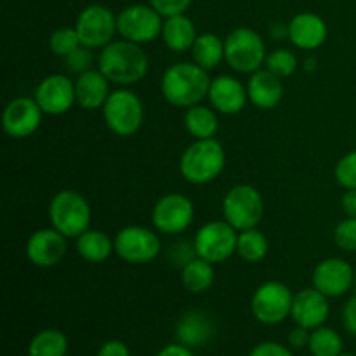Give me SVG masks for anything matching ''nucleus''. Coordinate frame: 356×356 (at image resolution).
I'll list each match as a JSON object with an SVG mask.
<instances>
[{"label":"nucleus","instance_id":"obj_4","mask_svg":"<svg viewBox=\"0 0 356 356\" xmlns=\"http://www.w3.org/2000/svg\"><path fill=\"white\" fill-rule=\"evenodd\" d=\"M90 205L82 193L75 190H59L49 202V221L66 238H79L90 228Z\"/></svg>","mask_w":356,"mask_h":356},{"label":"nucleus","instance_id":"obj_8","mask_svg":"<svg viewBox=\"0 0 356 356\" xmlns=\"http://www.w3.org/2000/svg\"><path fill=\"white\" fill-rule=\"evenodd\" d=\"M236 240H238V232L225 219L209 221L200 226L195 235L193 252L197 257L216 266L235 256Z\"/></svg>","mask_w":356,"mask_h":356},{"label":"nucleus","instance_id":"obj_2","mask_svg":"<svg viewBox=\"0 0 356 356\" xmlns=\"http://www.w3.org/2000/svg\"><path fill=\"white\" fill-rule=\"evenodd\" d=\"M97 68L111 83L129 87L141 82L148 75L149 59L141 45L120 38L101 49L97 56Z\"/></svg>","mask_w":356,"mask_h":356},{"label":"nucleus","instance_id":"obj_25","mask_svg":"<svg viewBox=\"0 0 356 356\" xmlns=\"http://www.w3.org/2000/svg\"><path fill=\"white\" fill-rule=\"evenodd\" d=\"M76 254L82 257L86 263L101 264L115 254V240L103 229H87L79 238H75Z\"/></svg>","mask_w":356,"mask_h":356},{"label":"nucleus","instance_id":"obj_7","mask_svg":"<svg viewBox=\"0 0 356 356\" xmlns=\"http://www.w3.org/2000/svg\"><path fill=\"white\" fill-rule=\"evenodd\" d=\"M221 211L225 221L236 232L257 228L264 218V198L257 188L250 184H236L226 191Z\"/></svg>","mask_w":356,"mask_h":356},{"label":"nucleus","instance_id":"obj_22","mask_svg":"<svg viewBox=\"0 0 356 356\" xmlns=\"http://www.w3.org/2000/svg\"><path fill=\"white\" fill-rule=\"evenodd\" d=\"M284 83L280 76L268 68H261L250 75L247 82L249 101L259 110H273L284 99Z\"/></svg>","mask_w":356,"mask_h":356},{"label":"nucleus","instance_id":"obj_36","mask_svg":"<svg viewBox=\"0 0 356 356\" xmlns=\"http://www.w3.org/2000/svg\"><path fill=\"white\" fill-rule=\"evenodd\" d=\"M65 63H66V68H68L70 72L80 75V73L92 68V63H94L92 49L86 47V45H80L76 51H73L72 54L66 56Z\"/></svg>","mask_w":356,"mask_h":356},{"label":"nucleus","instance_id":"obj_29","mask_svg":"<svg viewBox=\"0 0 356 356\" xmlns=\"http://www.w3.org/2000/svg\"><path fill=\"white\" fill-rule=\"evenodd\" d=\"M270 252V242L266 235L259 228H249L238 232V240H236V254L240 259L245 263H261Z\"/></svg>","mask_w":356,"mask_h":356},{"label":"nucleus","instance_id":"obj_11","mask_svg":"<svg viewBox=\"0 0 356 356\" xmlns=\"http://www.w3.org/2000/svg\"><path fill=\"white\" fill-rule=\"evenodd\" d=\"M165 17L145 3H132L122 9L117 16L118 35L134 44H148L162 35Z\"/></svg>","mask_w":356,"mask_h":356},{"label":"nucleus","instance_id":"obj_13","mask_svg":"<svg viewBox=\"0 0 356 356\" xmlns=\"http://www.w3.org/2000/svg\"><path fill=\"white\" fill-rule=\"evenodd\" d=\"M195 219V205L186 195L167 193L155 202L152 209V222L163 235H179L186 232Z\"/></svg>","mask_w":356,"mask_h":356},{"label":"nucleus","instance_id":"obj_14","mask_svg":"<svg viewBox=\"0 0 356 356\" xmlns=\"http://www.w3.org/2000/svg\"><path fill=\"white\" fill-rule=\"evenodd\" d=\"M33 97L45 115L59 117L68 113L76 103L75 82L68 75L52 73L40 80Z\"/></svg>","mask_w":356,"mask_h":356},{"label":"nucleus","instance_id":"obj_16","mask_svg":"<svg viewBox=\"0 0 356 356\" xmlns=\"http://www.w3.org/2000/svg\"><path fill=\"white\" fill-rule=\"evenodd\" d=\"M355 270L341 257H327L320 261L312 275V284L327 298H341L353 289Z\"/></svg>","mask_w":356,"mask_h":356},{"label":"nucleus","instance_id":"obj_41","mask_svg":"<svg viewBox=\"0 0 356 356\" xmlns=\"http://www.w3.org/2000/svg\"><path fill=\"white\" fill-rule=\"evenodd\" d=\"M343 325L351 336H356V294L348 299L343 308Z\"/></svg>","mask_w":356,"mask_h":356},{"label":"nucleus","instance_id":"obj_5","mask_svg":"<svg viewBox=\"0 0 356 356\" xmlns=\"http://www.w3.org/2000/svg\"><path fill=\"white\" fill-rule=\"evenodd\" d=\"M266 58L264 38L252 28H235L225 38V61L233 72L252 75L264 68Z\"/></svg>","mask_w":356,"mask_h":356},{"label":"nucleus","instance_id":"obj_38","mask_svg":"<svg viewBox=\"0 0 356 356\" xmlns=\"http://www.w3.org/2000/svg\"><path fill=\"white\" fill-rule=\"evenodd\" d=\"M249 356H294L291 346H284L275 341H266V343H259L257 346L252 348Z\"/></svg>","mask_w":356,"mask_h":356},{"label":"nucleus","instance_id":"obj_10","mask_svg":"<svg viewBox=\"0 0 356 356\" xmlns=\"http://www.w3.org/2000/svg\"><path fill=\"white\" fill-rule=\"evenodd\" d=\"M115 254L122 261L134 266H145L160 256L162 242L153 229L131 225L118 229L115 235Z\"/></svg>","mask_w":356,"mask_h":356},{"label":"nucleus","instance_id":"obj_44","mask_svg":"<svg viewBox=\"0 0 356 356\" xmlns=\"http://www.w3.org/2000/svg\"><path fill=\"white\" fill-rule=\"evenodd\" d=\"M353 289H355V294H356V268H355V282H353Z\"/></svg>","mask_w":356,"mask_h":356},{"label":"nucleus","instance_id":"obj_24","mask_svg":"<svg viewBox=\"0 0 356 356\" xmlns=\"http://www.w3.org/2000/svg\"><path fill=\"white\" fill-rule=\"evenodd\" d=\"M197 26L186 14H174L163 19V28L160 38L167 49L172 52L191 51L197 40Z\"/></svg>","mask_w":356,"mask_h":356},{"label":"nucleus","instance_id":"obj_40","mask_svg":"<svg viewBox=\"0 0 356 356\" xmlns=\"http://www.w3.org/2000/svg\"><path fill=\"white\" fill-rule=\"evenodd\" d=\"M96 356H131V350L125 343L117 339L106 341L104 344H101V348L97 350Z\"/></svg>","mask_w":356,"mask_h":356},{"label":"nucleus","instance_id":"obj_27","mask_svg":"<svg viewBox=\"0 0 356 356\" xmlns=\"http://www.w3.org/2000/svg\"><path fill=\"white\" fill-rule=\"evenodd\" d=\"M190 52L193 63L212 72L225 61V40L216 33H202L197 37Z\"/></svg>","mask_w":356,"mask_h":356},{"label":"nucleus","instance_id":"obj_20","mask_svg":"<svg viewBox=\"0 0 356 356\" xmlns=\"http://www.w3.org/2000/svg\"><path fill=\"white\" fill-rule=\"evenodd\" d=\"M329 28L325 19L315 13L296 14L287 24V38L301 51H316L325 44Z\"/></svg>","mask_w":356,"mask_h":356},{"label":"nucleus","instance_id":"obj_30","mask_svg":"<svg viewBox=\"0 0 356 356\" xmlns=\"http://www.w3.org/2000/svg\"><path fill=\"white\" fill-rule=\"evenodd\" d=\"M68 337L58 329H44L31 337L28 344V356H66Z\"/></svg>","mask_w":356,"mask_h":356},{"label":"nucleus","instance_id":"obj_34","mask_svg":"<svg viewBox=\"0 0 356 356\" xmlns=\"http://www.w3.org/2000/svg\"><path fill=\"white\" fill-rule=\"evenodd\" d=\"M334 177L344 190H356V152L341 156L334 167Z\"/></svg>","mask_w":356,"mask_h":356},{"label":"nucleus","instance_id":"obj_6","mask_svg":"<svg viewBox=\"0 0 356 356\" xmlns=\"http://www.w3.org/2000/svg\"><path fill=\"white\" fill-rule=\"evenodd\" d=\"M101 110L106 127L120 138L134 136L145 120V106L141 97L127 87L111 90L110 97Z\"/></svg>","mask_w":356,"mask_h":356},{"label":"nucleus","instance_id":"obj_32","mask_svg":"<svg viewBox=\"0 0 356 356\" xmlns=\"http://www.w3.org/2000/svg\"><path fill=\"white\" fill-rule=\"evenodd\" d=\"M80 45H82V42H80V37L79 33H76L75 26L58 28V30L52 31L51 37H49V49H51V52L63 59H65L66 56L72 54L73 51H76Z\"/></svg>","mask_w":356,"mask_h":356},{"label":"nucleus","instance_id":"obj_45","mask_svg":"<svg viewBox=\"0 0 356 356\" xmlns=\"http://www.w3.org/2000/svg\"><path fill=\"white\" fill-rule=\"evenodd\" d=\"M339 356H356V355H353V353H343V355H339Z\"/></svg>","mask_w":356,"mask_h":356},{"label":"nucleus","instance_id":"obj_35","mask_svg":"<svg viewBox=\"0 0 356 356\" xmlns=\"http://www.w3.org/2000/svg\"><path fill=\"white\" fill-rule=\"evenodd\" d=\"M334 242L344 252H356V218H346L334 229Z\"/></svg>","mask_w":356,"mask_h":356},{"label":"nucleus","instance_id":"obj_21","mask_svg":"<svg viewBox=\"0 0 356 356\" xmlns=\"http://www.w3.org/2000/svg\"><path fill=\"white\" fill-rule=\"evenodd\" d=\"M176 334L177 343L184 344V346L191 348H202L207 343H211L216 336V325L214 320L204 312L198 309H191L186 312L176 323Z\"/></svg>","mask_w":356,"mask_h":356},{"label":"nucleus","instance_id":"obj_18","mask_svg":"<svg viewBox=\"0 0 356 356\" xmlns=\"http://www.w3.org/2000/svg\"><path fill=\"white\" fill-rule=\"evenodd\" d=\"M330 315V302L325 294L316 291L315 287L305 289L294 294L292 302V320L296 325H301L308 330H315L327 322Z\"/></svg>","mask_w":356,"mask_h":356},{"label":"nucleus","instance_id":"obj_12","mask_svg":"<svg viewBox=\"0 0 356 356\" xmlns=\"http://www.w3.org/2000/svg\"><path fill=\"white\" fill-rule=\"evenodd\" d=\"M75 30L82 45L92 49V51L103 49L110 42H113L115 35L118 33L117 16L111 13L110 7L103 6V3H92L79 14Z\"/></svg>","mask_w":356,"mask_h":356},{"label":"nucleus","instance_id":"obj_42","mask_svg":"<svg viewBox=\"0 0 356 356\" xmlns=\"http://www.w3.org/2000/svg\"><path fill=\"white\" fill-rule=\"evenodd\" d=\"M156 356H195L193 350L181 343H172V344H167L163 346L162 350L156 353Z\"/></svg>","mask_w":356,"mask_h":356},{"label":"nucleus","instance_id":"obj_23","mask_svg":"<svg viewBox=\"0 0 356 356\" xmlns=\"http://www.w3.org/2000/svg\"><path fill=\"white\" fill-rule=\"evenodd\" d=\"M111 82L99 68H90L80 73L75 80L76 104L83 110H99L110 97Z\"/></svg>","mask_w":356,"mask_h":356},{"label":"nucleus","instance_id":"obj_9","mask_svg":"<svg viewBox=\"0 0 356 356\" xmlns=\"http://www.w3.org/2000/svg\"><path fill=\"white\" fill-rule=\"evenodd\" d=\"M294 294L291 287L282 282L270 280L261 284L250 299L252 316L263 325H278L292 313Z\"/></svg>","mask_w":356,"mask_h":356},{"label":"nucleus","instance_id":"obj_19","mask_svg":"<svg viewBox=\"0 0 356 356\" xmlns=\"http://www.w3.org/2000/svg\"><path fill=\"white\" fill-rule=\"evenodd\" d=\"M207 97L211 106L222 115L240 113L249 103L247 86L233 75H219L212 79Z\"/></svg>","mask_w":356,"mask_h":356},{"label":"nucleus","instance_id":"obj_39","mask_svg":"<svg viewBox=\"0 0 356 356\" xmlns=\"http://www.w3.org/2000/svg\"><path fill=\"white\" fill-rule=\"evenodd\" d=\"M309 336H312V330L305 329V327L301 325H296L287 336L289 346H291L292 350H302V348H308Z\"/></svg>","mask_w":356,"mask_h":356},{"label":"nucleus","instance_id":"obj_43","mask_svg":"<svg viewBox=\"0 0 356 356\" xmlns=\"http://www.w3.org/2000/svg\"><path fill=\"white\" fill-rule=\"evenodd\" d=\"M341 207L348 218H356V190H346L341 198Z\"/></svg>","mask_w":356,"mask_h":356},{"label":"nucleus","instance_id":"obj_37","mask_svg":"<svg viewBox=\"0 0 356 356\" xmlns=\"http://www.w3.org/2000/svg\"><path fill=\"white\" fill-rule=\"evenodd\" d=\"M193 0H148L149 6L159 10L163 17L174 16V14H184L190 9Z\"/></svg>","mask_w":356,"mask_h":356},{"label":"nucleus","instance_id":"obj_3","mask_svg":"<svg viewBox=\"0 0 356 356\" xmlns=\"http://www.w3.org/2000/svg\"><path fill=\"white\" fill-rule=\"evenodd\" d=\"M226 167V152L216 138L195 139L179 159V172L195 186H204L221 176Z\"/></svg>","mask_w":356,"mask_h":356},{"label":"nucleus","instance_id":"obj_26","mask_svg":"<svg viewBox=\"0 0 356 356\" xmlns=\"http://www.w3.org/2000/svg\"><path fill=\"white\" fill-rule=\"evenodd\" d=\"M184 127L193 139H212L219 131L218 111L205 104H195L184 113Z\"/></svg>","mask_w":356,"mask_h":356},{"label":"nucleus","instance_id":"obj_28","mask_svg":"<svg viewBox=\"0 0 356 356\" xmlns=\"http://www.w3.org/2000/svg\"><path fill=\"white\" fill-rule=\"evenodd\" d=\"M214 264L207 263L197 256L188 261L186 264H183V270H181V284L191 294L207 292L214 284Z\"/></svg>","mask_w":356,"mask_h":356},{"label":"nucleus","instance_id":"obj_33","mask_svg":"<svg viewBox=\"0 0 356 356\" xmlns=\"http://www.w3.org/2000/svg\"><path fill=\"white\" fill-rule=\"evenodd\" d=\"M264 68H268L271 73L280 76L282 80L289 79L298 70V58L289 49H275V51L268 52Z\"/></svg>","mask_w":356,"mask_h":356},{"label":"nucleus","instance_id":"obj_17","mask_svg":"<svg viewBox=\"0 0 356 356\" xmlns=\"http://www.w3.org/2000/svg\"><path fill=\"white\" fill-rule=\"evenodd\" d=\"M66 250H68V238L52 226L31 233L24 247L28 261L37 268L58 266L66 256Z\"/></svg>","mask_w":356,"mask_h":356},{"label":"nucleus","instance_id":"obj_1","mask_svg":"<svg viewBox=\"0 0 356 356\" xmlns=\"http://www.w3.org/2000/svg\"><path fill=\"white\" fill-rule=\"evenodd\" d=\"M212 79L207 70L193 61L174 63L163 72L160 92L163 99L176 108H191L209 96Z\"/></svg>","mask_w":356,"mask_h":356},{"label":"nucleus","instance_id":"obj_15","mask_svg":"<svg viewBox=\"0 0 356 356\" xmlns=\"http://www.w3.org/2000/svg\"><path fill=\"white\" fill-rule=\"evenodd\" d=\"M44 111L35 97L19 96L7 103L2 113V127L13 139H26L40 129Z\"/></svg>","mask_w":356,"mask_h":356},{"label":"nucleus","instance_id":"obj_31","mask_svg":"<svg viewBox=\"0 0 356 356\" xmlns=\"http://www.w3.org/2000/svg\"><path fill=\"white\" fill-rule=\"evenodd\" d=\"M308 350L312 356H339L344 353L343 337L337 330L322 325L312 330Z\"/></svg>","mask_w":356,"mask_h":356}]
</instances>
